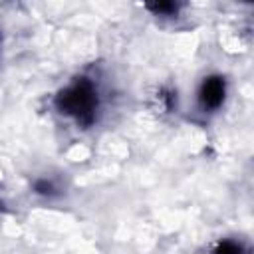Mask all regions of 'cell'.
<instances>
[{
    "label": "cell",
    "instance_id": "277c9868",
    "mask_svg": "<svg viewBox=\"0 0 254 254\" xmlns=\"http://www.w3.org/2000/svg\"><path fill=\"white\" fill-rule=\"evenodd\" d=\"M149 8H151L153 12H157V14H169V12H175V10H177V6H175V4H171V2H159V4H149Z\"/></svg>",
    "mask_w": 254,
    "mask_h": 254
},
{
    "label": "cell",
    "instance_id": "5b68a950",
    "mask_svg": "<svg viewBox=\"0 0 254 254\" xmlns=\"http://www.w3.org/2000/svg\"><path fill=\"white\" fill-rule=\"evenodd\" d=\"M36 190L42 192V194H50L52 192V185L50 183H38L36 185Z\"/></svg>",
    "mask_w": 254,
    "mask_h": 254
},
{
    "label": "cell",
    "instance_id": "3957f363",
    "mask_svg": "<svg viewBox=\"0 0 254 254\" xmlns=\"http://www.w3.org/2000/svg\"><path fill=\"white\" fill-rule=\"evenodd\" d=\"M214 254H240V246H236V244L230 242V240H224V242H220V244L216 246Z\"/></svg>",
    "mask_w": 254,
    "mask_h": 254
},
{
    "label": "cell",
    "instance_id": "6da1fadb",
    "mask_svg": "<svg viewBox=\"0 0 254 254\" xmlns=\"http://www.w3.org/2000/svg\"><path fill=\"white\" fill-rule=\"evenodd\" d=\"M95 103H97L95 91H93L91 83L85 81V79L73 83L71 87H67L65 91H62L58 95V107L64 113L73 115L81 123H89L91 121Z\"/></svg>",
    "mask_w": 254,
    "mask_h": 254
},
{
    "label": "cell",
    "instance_id": "7a4b0ae2",
    "mask_svg": "<svg viewBox=\"0 0 254 254\" xmlns=\"http://www.w3.org/2000/svg\"><path fill=\"white\" fill-rule=\"evenodd\" d=\"M224 99V79L222 77H208L200 87V103L204 107H218Z\"/></svg>",
    "mask_w": 254,
    "mask_h": 254
}]
</instances>
